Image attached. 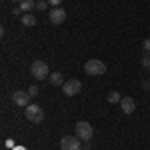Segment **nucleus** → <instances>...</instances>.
<instances>
[{
	"label": "nucleus",
	"instance_id": "nucleus-11",
	"mask_svg": "<svg viewBox=\"0 0 150 150\" xmlns=\"http://www.w3.org/2000/svg\"><path fill=\"white\" fill-rule=\"evenodd\" d=\"M20 20H22V24H24V26L32 28V26L36 24V16H34V14H30V12H24L22 16H20Z\"/></svg>",
	"mask_w": 150,
	"mask_h": 150
},
{
	"label": "nucleus",
	"instance_id": "nucleus-16",
	"mask_svg": "<svg viewBox=\"0 0 150 150\" xmlns=\"http://www.w3.org/2000/svg\"><path fill=\"white\" fill-rule=\"evenodd\" d=\"M142 50H144V54L150 56V38H146V40L142 42Z\"/></svg>",
	"mask_w": 150,
	"mask_h": 150
},
{
	"label": "nucleus",
	"instance_id": "nucleus-6",
	"mask_svg": "<svg viewBox=\"0 0 150 150\" xmlns=\"http://www.w3.org/2000/svg\"><path fill=\"white\" fill-rule=\"evenodd\" d=\"M60 148L62 150H82L80 138H78V136H62Z\"/></svg>",
	"mask_w": 150,
	"mask_h": 150
},
{
	"label": "nucleus",
	"instance_id": "nucleus-19",
	"mask_svg": "<svg viewBox=\"0 0 150 150\" xmlns=\"http://www.w3.org/2000/svg\"><path fill=\"white\" fill-rule=\"evenodd\" d=\"M48 2H50V4H52V6H54V8H56V6H60V4H62V0H48Z\"/></svg>",
	"mask_w": 150,
	"mask_h": 150
},
{
	"label": "nucleus",
	"instance_id": "nucleus-20",
	"mask_svg": "<svg viewBox=\"0 0 150 150\" xmlns=\"http://www.w3.org/2000/svg\"><path fill=\"white\" fill-rule=\"evenodd\" d=\"M82 150H90V144H88V142H86V144H84V146H82Z\"/></svg>",
	"mask_w": 150,
	"mask_h": 150
},
{
	"label": "nucleus",
	"instance_id": "nucleus-4",
	"mask_svg": "<svg viewBox=\"0 0 150 150\" xmlns=\"http://www.w3.org/2000/svg\"><path fill=\"white\" fill-rule=\"evenodd\" d=\"M74 132H76V136L80 140H84V142H90L92 140V124H88V122H84V120H80V122H76V126H74Z\"/></svg>",
	"mask_w": 150,
	"mask_h": 150
},
{
	"label": "nucleus",
	"instance_id": "nucleus-18",
	"mask_svg": "<svg viewBox=\"0 0 150 150\" xmlns=\"http://www.w3.org/2000/svg\"><path fill=\"white\" fill-rule=\"evenodd\" d=\"M12 14H14V16H20V14H22V8H20V6L12 8Z\"/></svg>",
	"mask_w": 150,
	"mask_h": 150
},
{
	"label": "nucleus",
	"instance_id": "nucleus-5",
	"mask_svg": "<svg viewBox=\"0 0 150 150\" xmlns=\"http://www.w3.org/2000/svg\"><path fill=\"white\" fill-rule=\"evenodd\" d=\"M62 92L66 94V96H76V94L82 92V82L76 80V78H72V80H66L62 84Z\"/></svg>",
	"mask_w": 150,
	"mask_h": 150
},
{
	"label": "nucleus",
	"instance_id": "nucleus-8",
	"mask_svg": "<svg viewBox=\"0 0 150 150\" xmlns=\"http://www.w3.org/2000/svg\"><path fill=\"white\" fill-rule=\"evenodd\" d=\"M28 100H30V94L28 92H24V90H16V92H12V102L16 104V106H28Z\"/></svg>",
	"mask_w": 150,
	"mask_h": 150
},
{
	"label": "nucleus",
	"instance_id": "nucleus-22",
	"mask_svg": "<svg viewBox=\"0 0 150 150\" xmlns=\"http://www.w3.org/2000/svg\"><path fill=\"white\" fill-rule=\"evenodd\" d=\"M12 2H14V4H20V2H22V0H12Z\"/></svg>",
	"mask_w": 150,
	"mask_h": 150
},
{
	"label": "nucleus",
	"instance_id": "nucleus-15",
	"mask_svg": "<svg viewBox=\"0 0 150 150\" xmlns=\"http://www.w3.org/2000/svg\"><path fill=\"white\" fill-rule=\"evenodd\" d=\"M28 94H30V98H36V96H38V86H36V84L28 86Z\"/></svg>",
	"mask_w": 150,
	"mask_h": 150
},
{
	"label": "nucleus",
	"instance_id": "nucleus-3",
	"mask_svg": "<svg viewBox=\"0 0 150 150\" xmlns=\"http://www.w3.org/2000/svg\"><path fill=\"white\" fill-rule=\"evenodd\" d=\"M24 114H26V118H28L32 124H40V122L44 120V110H42L38 104H28L26 110H24Z\"/></svg>",
	"mask_w": 150,
	"mask_h": 150
},
{
	"label": "nucleus",
	"instance_id": "nucleus-10",
	"mask_svg": "<svg viewBox=\"0 0 150 150\" xmlns=\"http://www.w3.org/2000/svg\"><path fill=\"white\" fill-rule=\"evenodd\" d=\"M48 80H50V84H52V86H62V84L66 82V80H64V76H62L60 72H50Z\"/></svg>",
	"mask_w": 150,
	"mask_h": 150
},
{
	"label": "nucleus",
	"instance_id": "nucleus-9",
	"mask_svg": "<svg viewBox=\"0 0 150 150\" xmlns=\"http://www.w3.org/2000/svg\"><path fill=\"white\" fill-rule=\"evenodd\" d=\"M120 108H122V112H124V114H132V112L136 110V102H134V98L124 96V98L120 100Z\"/></svg>",
	"mask_w": 150,
	"mask_h": 150
},
{
	"label": "nucleus",
	"instance_id": "nucleus-2",
	"mask_svg": "<svg viewBox=\"0 0 150 150\" xmlns=\"http://www.w3.org/2000/svg\"><path fill=\"white\" fill-rule=\"evenodd\" d=\"M30 72H32V76L38 78V80H44V78L50 76V68H48L46 60H34L30 64Z\"/></svg>",
	"mask_w": 150,
	"mask_h": 150
},
{
	"label": "nucleus",
	"instance_id": "nucleus-12",
	"mask_svg": "<svg viewBox=\"0 0 150 150\" xmlns=\"http://www.w3.org/2000/svg\"><path fill=\"white\" fill-rule=\"evenodd\" d=\"M20 8H22V12L36 10V0H22L20 2Z\"/></svg>",
	"mask_w": 150,
	"mask_h": 150
},
{
	"label": "nucleus",
	"instance_id": "nucleus-7",
	"mask_svg": "<svg viewBox=\"0 0 150 150\" xmlns=\"http://www.w3.org/2000/svg\"><path fill=\"white\" fill-rule=\"evenodd\" d=\"M48 18H50V22L54 24V26H60L66 20V10L62 6H56V8H52V10L48 12Z\"/></svg>",
	"mask_w": 150,
	"mask_h": 150
},
{
	"label": "nucleus",
	"instance_id": "nucleus-21",
	"mask_svg": "<svg viewBox=\"0 0 150 150\" xmlns=\"http://www.w3.org/2000/svg\"><path fill=\"white\" fill-rule=\"evenodd\" d=\"M144 88H146V90H150V82H148V80L144 82Z\"/></svg>",
	"mask_w": 150,
	"mask_h": 150
},
{
	"label": "nucleus",
	"instance_id": "nucleus-13",
	"mask_svg": "<svg viewBox=\"0 0 150 150\" xmlns=\"http://www.w3.org/2000/svg\"><path fill=\"white\" fill-rule=\"evenodd\" d=\"M122 100V96H120V92H116V90H112V92H108V102L110 104H116Z\"/></svg>",
	"mask_w": 150,
	"mask_h": 150
},
{
	"label": "nucleus",
	"instance_id": "nucleus-1",
	"mask_svg": "<svg viewBox=\"0 0 150 150\" xmlns=\"http://www.w3.org/2000/svg\"><path fill=\"white\" fill-rule=\"evenodd\" d=\"M84 72L88 76H102L104 72H106V64H104L102 60H98V58H92V60H88L84 64Z\"/></svg>",
	"mask_w": 150,
	"mask_h": 150
},
{
	"label": "nucleus",
	"instance_id": "nucleus-17",
	"mask_svg": "<svg viewBox=\"0 0 150 150\" xmlns=\"http://www.w3.org/2000/svg\"><path fill=\"white\" fill-rule=\"evenodd\" d=\"M140 62H142V66H144L146 70H150V56H148V54H144V58H142Z\"/></svg>",
	"mask_w": 150,
	"mask_h": 150
},
{
	"label": "nucleus",
	"instance_id": "nucleus-23",
	"mask_svg": "<svg viewBox=\"0 0 150 150\" xmlns=\"http://www.w3.org/2000/svg\"><path fill=\"white\" fill-rule=\"evenodd\" d=\"M16 150H24V148H16Z\"/></svg>",
	"mask_w": 150,
	"mask_h": 150
},
{
	"label": "nucleus",
	"instance_id": "nucleus-14",
	"mask_svg": "<svg viewBox=\"0 0 150 150\" xmlns=\"http://www.w3.org/2000/svg\"><path fill=\"white\" fill-rule=\"evenodd\" d=\"M48 6H50L48 0H36V10H38V12H44Z\"/></svg>",
	"mask_w": 150,
	"mask_h": 150
}]
</instances>
